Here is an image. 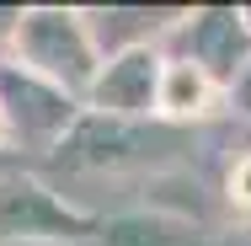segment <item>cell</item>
<instances>
[{"label":"cell","mask_w":251,"mask_h":246,"mask_svg":"<svg viewBox=\"0 0 251 246\" xmlns=\"http://www.w3.org/2000/svg\"><path fill=\"white\" fill-rule=\"evenodd\" d=\"M11 59L27 64V70H38L53 86H64L70 97H80V102L91 97V86L101 75L97 38L86 27V11H75V5H22Z\"/></svg>","instance_id":"obj_1"},{"label":"cell","mask_w":251,"mask_h":246,"mask_svg":"<svg viewBox=\"0 0 251 246\" xmlns=\"http://www.w3.org/2000/svg\"><path fill=\"white\" fill-rule=\"evenodd\" d=\"M86 118V102L70 97L64 86L43 81L38 70L5 59L0 64V123H5V139L22 150H59L75 123Z\"/></svg>","instance_id":"obj_2"},{"label":"cell","mask_w":251,"mask_h":246,"mask_svg":"<svg viewBox=\"0 0 251 246\" xmlns=\"http://www.w3.org/2000/svg\"><path fill=\"white\" fill-rule=\"evenodd\" d=\"M166 59H193L214 75L219 91H235V81L251 64V16L241 5H203L182 11V22L166 38Z\"/></svg>","instance_id":"obj_3"},{"label":"cell","mask_w":251,"mask_h":246,"mask_svg":"<svg viewBox=\"0 0 251 246\" xmlns=\"http://www.w3.org/2000/svg\"><path fill=\"white\" fill-rule=\"evenodd\" d=\"M97 225L70 209L59 193H49L32 177H0V246L11 241H59L80 246V236H91Z\"/></svg>","instance_id":"obj_4"},{"label":"cell","mask_w":251,"mask_h":246,"mask_svg":"<svg viewBox=\"0 0 251 246\" xmlns=\"http://www.w3.org/2000/svg\"><path fill=\"white\" fill-rule=\"evenodd\" d=\"M160 75H166V49H134V54H118L107 59L91 86L86 107L91 112H107V118H150L160 107Z\"/></svg>","instance_id":"obj_5"},{"label":"cell","mask_w":251,"mask_h":246,"mask_svg":"<svg viewBox=\"0 0 251 246\" xmlns=\"http://www.w3.org/2000/svg\"><path fill=\"white\" fill-rule=\"evenodd\" d=\"M139 145H145V134H139L128 118H107V112H91V107H86V118L75 123V134L53 150V155H59V166H70V171H101V166L134 161Z\"/></svg>","instance_id":"obj_6"},{"label":"cell","mask_w":251,"mask_h":246,"mask_svg":"<svg viewBox=\"0 0 251 246\" xmlns=\"http://www.w3.org/2000/svg\"><path fill=\"white\" fill-rule=\"evenodd\" d=\"M101 246H208L203 230L187 214H166V209H128L97 225Z\"/></svg>","instance_id":"obj_7"},{"label":"cell","mask_w":251,"mask_h":246,"mask_svg":"<svg viewBox=\"0 0 251 246\" xmlns=\"http://www.w3.org/2000/svg\"><path fill=\"white\" fill-rule=\"evenodd\" d=\"M214 102H219V86H214V75L198 70L193 59H166V75H160V118H203V112H214Z\"/></svg>","instance_id":"obj_8"},{"label":"cell","mask_w":251,"mask_h":246,"mask_svg":"<svg viewBox=\"0 0 251 246\" xmlns=\"http://www.w3.org/2000/svg\"><path fill=\"white\" fill-rule=\"evenodd\" d=\"M230 209H235V214L251 225V150L235 161V166H230Z\"/></svg>","instance_id":"obj_9"},{"label":"cell","mask_w":251,"mask_h":246,"mask_svg":"<svg viewBox=\"0 0 251 246\" xmlns=\"http://www.w3.org/2000/svg\"><path fill=\"white\" fill-rule=\"evenodd\" d=\"M230 107H235V112H246V118H251V64H246V75L235 81V91H230Z\"/></svg>","instance_id":"obj_10"},{"label":"cell","mask_w":251,"mask_h":246,"mask_svg":"<svg viewBox=\"0 0 251 246\" xmlns=\"http://www.w3.org/2000/svg\"><path fill=\"white\" fill-rule=\"evenodd\" d=\"M11 246H59V241H11Z\"/></svg>","instance_id":"obj_11"},{"label":"cell","mask_w":251,"mask_h":246,"mask_svg":"<svg viewBox=\"0 0 251 246\" xmlns=\"http://www.w3.org/2000/svg\"><path fill=\"white\" fill-rule=\"evenodd\" d=\"M0 145H5V123H0Z\"/></svg>","instance_id":"obj_12"}]
</instances>
